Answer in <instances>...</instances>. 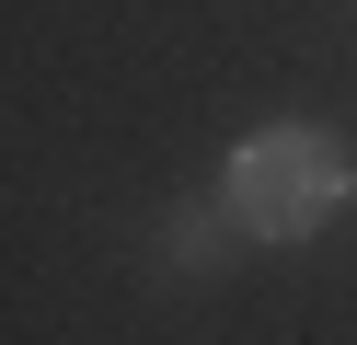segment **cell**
<instances>
[{"mask_svg": "<svg viewBox=\"0 0 357 345\" xmlns=\"http://www.w3.org/2000/svg\"><path fill=\"white\" fill-rule=\"evenodd\" d=\"M346 196H357V161H346V138L334 127H311V115H277V127H254L231 150V173H219V207H231V230L242 242H323L334 219H346Z\"/></svg>", "mask_w": 357, "mask_h": 345, "instance_id": "1", "label": "cell"}]
</instances>
